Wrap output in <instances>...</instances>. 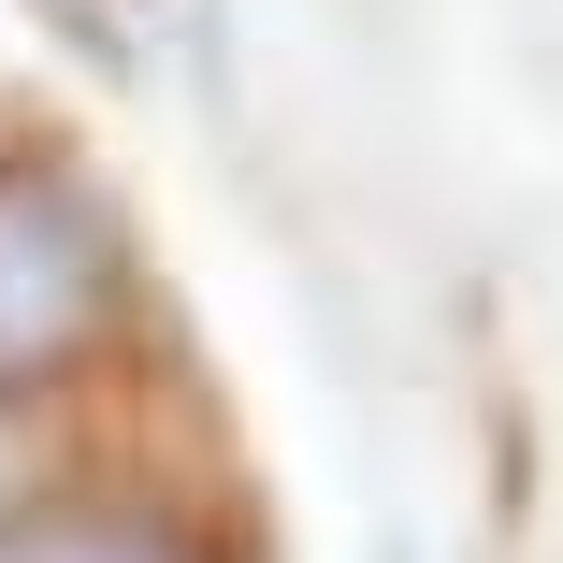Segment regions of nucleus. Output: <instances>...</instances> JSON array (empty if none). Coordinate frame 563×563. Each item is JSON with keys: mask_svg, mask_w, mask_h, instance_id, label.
I'll return each instance as SVG.
<instances>
[{"mask_svg": "<svg viewBox=\"0 0 563 563\" xmlns=\"http://www.w3.org/2000/svg\"><path fill=\"white\" fill-rule=\"evenodd\" d=\"M131 318V232L73 159H0V405L87 376Z\"/></svg>", "mask_w": 563, "mask_h": 563, "instance_id": "nucleus-1", "label": "nucleus"}, {"mask_svg": "<svg viewBox=\"0 0 563 563\" xmlns=\"http://www.w3.org/2000/svg\"><path fill=\"white\" fill-rule=\"evenodd\" d=\"M0 563H217V549H202V520H174V506L30 492V506H0Z\"/></svg>", "mask_w": 563, "mask_h": 563, "instance_id": "nucleus-2", "label": "nucleus"}]
</instances>
